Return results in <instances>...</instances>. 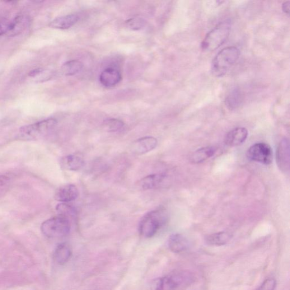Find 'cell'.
<instances>
[{"mask_svg": "<svg viewBox=\"0 0 290 290\" xmlns=\"http://www.w3.org/2000/svg\"><path fill=\"white\" fill-rule=\"evenodd\" d=\"M195 274L189 271H180L158 278L152 284V290H185L194 284Z\"/></svg>", "mask_w": 290, "mask_h": 290, "instance_id": "6da1fadb", "label": "cell"}, {"mask_svg": "<svg viewBox=\"0 0 290 290\" xmlns=\"http://www.w3.org/2000/svg\"><path fill=\"white\" fill-rule=\"evenodd\" d=\"M240 51L236 46H230L220 51L212 63L211 71L216 77L224 76L239 58Z\"/></svg>", "mask_w": 290, "mask_h": 290, "instance_id": "7a4b0ae2", "label": "cell"}, {"mask_svg": "<svg viewBox=\"0 0 290 290\" xmlns=\"http://www.w3.org/2000/svg\"><path fill=\"white\" fill-rule=\"evenodd\" d=\"M167 219L165 210L159 209L147 213L141 219L139 224L140 235L144 237L150 238L157 233Z\"/></svg>", "mask_w": 290, "mask_h": 290, "instance_id": "3957f363", "label": "cell"}, {"mask_svg": "<svg viewBox=\"0 0 290 290\" xmlns=\"http://www.w3.org/2000/svg\"><path fill=\"white\" fill-rule=\"evenodd\" d=\"M231 23L227 21L220 22L206 35L201 43V49L204 51L216 50L225 43L230 35Z\"/></svg>", "mask_w": 290, "mask_h": 290, "instance_id": "277c9868", "label": "cell"}, {"mask_svg": "<svg viewBox=\"0 0 290 290\" xmlns=\"http://www.w3.org/2000/svg\"><path fill=\"white\" fill-rule=\"evenodd\" d=\"M71 221L61 216L49 219L41 225V231L46 237L60 238L67 236L71 231Z\"/></svg>", "mask_w": 290, "mask_h": 290, "instance_id": "5b68a950", "label": "cell"}, {"mask_svg": "<svg viewBox=\"0 0 290 290\" xmlns=\"http://www.w3.org/2000/svg\"><path fill=\"white\" fill-rule=\"evenodd\" d=\"M247 156L250 161L269 165L273 162V152L269 144L257 143L248 150Z\"/></svg>", "mask_w": 290, "mask_h": 290, "instance_id": "8992f818", "label": "cell"}, {"mask_svg": "<svg viewBox=\"0 0 290 290\" xmlns=\"http://www.w3.org/2000/svg\"><path fill=\"white\" fill-rule=\"evenodd\" d=\"M57 123L56 119L50 118L34 124L23 126L20 129V132L27 136L37 137L50 132L55 128Z\"/></svg>", "mask_w": 290, "mask_h": 290, "instance_id": "52a82bcc", "label": "cell"}, {"mask_svg": "<svg viewBox=\"0 0 290 290\" xmlns=\"http://www.w3.org/2000/svg\"><path fill=\"white\" fill-rule=\"evenodd\" d=\"M276 160L277 165L280 170L284 172L289 170V143L286 138H283L279 143L276 153Z\"/></svg>", "mask_w": 290, "mask_h": 290, "instance_id": "ba28073f", "label": "cell"}, {"mask_svg": "<svg viewBox=\"0 0 290 290\" xmlns=\"http://www.w3.org/2000/svg\"><path fill=\"white\" fill-rule=\"evenodd\" d=\"M157 139L153 137L140 138L132 143L131 151L137 155H142L153 151L157 147Z\"/></svg>", "mask_w": 290, "mask_h": 290, "instance_id": "9c48e42d", "label": "cell"}, {"mask_svg": "<svg viewBox=\"0 0 290 290\" xmlns=\"http://www.w3.org/2000/svg\"><path fill=\"white\" fill-rule=\"evenodd\" d=\"M249 132L246 128L238 127L229 131L224 137V142L228 147L240 146L246 141Z\"/></svg>", "mask_w": 290, "mask_h": 290, "instance_id": "30bf717a", "label": "cell"}, {"mask_svg": "<svg viewBox=\"0 0 290 290\" xmlns=\"http://www.w3.org/2000/svg\"><path fill=\"white\" fill-rule=\"evenodd\" d=\"M79 191L74 184H67L60 187L55 194L56 200L62 203L71 202L78 197Z\"/></svg>", "mask_w": 290, "mask_h": 290, "instance_id": "8fae6325", "label": "cell"}, {"mask_svg": "<svg viewBox=\"0 0 290 290\" xmlns=\"http://www.w3.org/2000/svg\"><path fill=\"white\" fill-rule=\"evenodd\" d=\"M121 80V74L119 70L115 68H107L100 74V81L106 87H114Z\"/></svg>", "mask_w": 290, "mask_h": 290, "instance_id": "7c38bea8", "label": "cell"}, {"mask_svg": "<svg viewBox=\"0 0 290 290\" xmlns=\"http://www.w3.org/2000/svg\"><path fill=\"white\" fill-rule=\"evenodd\" d=\"M168 248L175 254H181L189 249V241L180 233L171 235L168 241Z\"/></svg>", "mask_w": 290, "mask_h": 290, "instance_id": "4fadbf2b", "label": "cell"}, {"mask_svg": "<svg viewBox=\"0 0 290 290\" xmlns=\"http://www.w3.org/2000/svg\"><path fill=\"white\" fill-rule=\"evenodd\" d=\"M167 179L165 174H156L143 177L138 182V186L142 190H146L159 188Z\"/></svg>", "mask_w": 290, "mask_h": 290, "instance_id": "5bb4252c", "label": "cell"}, {"mask_svg": "<svg viewBox=\"0 0 290 290\" xmlns=\"http://www.w3.org/2000/svg\"><path fill=\"white\" fill-rule=\"evenodd\" d=\"M30 19L25 16H19L9 23V30L7 34L9 36H15L24 31L29 26Z\"/></svg>", "mask_w": 290, "mask_h": 290, "instance_id": "9a60e30c", "label": "cell"}, {"mask_svg": "<svg viewBox=\"0 0 290 290\" xmlns=\"http://www.w3.org/2000/svg\"><path fill=\"white\" fill-rule=\"evenodd\" d=\"M79 20L76 15H68L56 18L50 23V26L54 29L66 30L73 26Z\"/></svg>", "mask_w": 290, "mask_h": 290, "instance_id": "2e32d148", "label": "cell"}, {"mask_svg": "<svg viewBox=\"0 0 290 290\" xmlns=\"http://www.w3.org/2000/svg\"><path fill=\"white\" fill-rule=\"evenodd\" d=\"M72 250L67 243H63L56 247L54 254V259L59 265H64L71 259Z\"/></svg>", "mask_w": 290, "mask_h": 290, "instance_id": "e0dca14e", "label": "cell"}, {"mask_svg": "<svg viewBox=\"0 0 290 290\" xmlns=\"http://www.w3.org/2000/svg\"><path fill=\"white\" fill-rule=\"evenodd\" d=\"M85 165L83 159L75 155H69L62 158L61 166L69 171H78L81 170Z\"/></svg>", "mask_w": 290, "mask_h": 290, "instance_id": "ac0fdd59", "label": "cell"}, {"mask_svg": "<svg viewBox=\"0 0 290 290\" xmlns=\"http://www.w3.org/2000/svg\"><path fill=\"white\" fill-rule=\"evenodd\" d=\"M232 237L230 233L221 231L207 236L205 238V241L209 245L221 246L227 244Z\"/></svg>", "mask_w": 290, "mask_h": 290, "instance_id": "d6986e66", "label": "cell"}, {"mask_svg": "<svg viewBox=\"0 0 290 290\" xmlns=\"http://www.w3.org/2000/svg\"><path fill=\"white\" fill-rule=\"evenodd\" d=\"M216 152L217 148L214 147H207L199 149L191 155L190 161L194 163H202L212 157Z\"/></svg>", "mask_w": 290, "mask_h": 290, "instance_id": "ffe728a7", "label": "cell"}, {"mask_svg": "<svg viewBox=\"0 0 290 290\" xmlns=\"http://www.w3.org/2000/svg\"><path fill=\"white\" fill-rule=\"evenodd\" d=\"M83 64L78 60L69 61L63 65L62 72L65 76H73L82 71Z\"/></svg>", "mask_w": 290, "mask_h": 290, "instance_id": "44dd1931", "label": "cell"}, {"mask_svg": "<svg viewBox=\"0 0 290 290\" xmlns=\"http://www.w3.org/2000/svg\"><path fill=\"white\" fill-rule=\"evenodd\" d=\"M56 211L58 213V216L67 218L71 221L77 216L76 210L72 206L66 203H60L56 206Z\"/></svg>", "mask_w": 290, "mask_h": 290, "instance_id": "7402d4cb", "label": "cell"}, {"mask_svg": "<svg viewBox=\"0 0 290 290\" xmlns=\"http://www.w3.org/2000/svg\"><path fill=\"white\" fill-rule=\"evenodd\" d=\"M242 101L241 92L235 89L232 91L226 98V105L228 109L235 110L241 105Z\"/></svg>", "mask_w": 290, "mask_h": 290, "instance_id": "603a6c76", "label": "cell"}, {"mask_svg": "<svg viewBox=\"0 0 290 290\" xmlns=\"http://www.w3.org/2000/svg\"><path fill=\"white\" fill-rule=\"evenodd\" d=\"M123 121L117 119H109L104 121L105 129L109 132H118L124 127Z\"/></svg>", "mask_w": 290, "mask_h": 290, "instance_id": "cb8c5ba5", "label": "cell"}, {"mask_svg": "<svg viewBox=\"0 0 290 290\" xmlns=\"http://www.w3.org/2000/svg\"><path fill=\"white\" fill-rule=\"evenodd\" d=\"M126 24L129 29L134 31H138L143 29L146 25V21L141 17H134L129 19L126 22Z\"/></svg>", "mask_w": 290, "mask_h": 290, "instance_id": "d4e9b609", "label": "cell"}, {"mask_svg": "<svg viewBox=\"0 0 290 290\" xmlns=\"http://www.w3.org/2000/svg\"><path fill=\"white\" fill-rule=\"evenodd\" d=\"M276 280L273 278H268L260 285L257 290H275L276 288Z\"/></svg>", "mask_w": 290, "mask_h": 290, "instance_id": "484cf974", "label": "cell"}, {"mask_svg": "<svg viewBox=\"0 0 290 290\" xmlns=\"http://www.w3.org/2000/svg\"><path fill=\"white\" fill-rule=\"evenodd\" d=\"M9 23L0 22V36L8 33Z\"/></svg>", "mask_w": 290, "mask_h": 290, "instance_id": "4316f807", "label": "cell"}, {"mask_svg": "<svg viewBox=\"0 0 290 290\" xmlns=\"http://www.w3.org/2000/svg\"><path fill=\"white\" fill-rule=\"evenodd\" d=\"M43 72V69L42 68H35L32 71H31L29 74V76L31 77H34L38 76L40 74Z\"/></svg>", "mask_w": 290, "mask_h": 290, "instance_id": "83f0119b", "label": "cell"}, {"mask_svg": "<svg viewBox=\"0 0 290 290\" xmlns=\"http://www.w3.org/2000/svg\"><path fill=\"white\" fill-rule=\"evenodd\" d=\"M10 178L6 175H0V186H4L8 183Z\"/></svg>", "mask_w": 290, "mask_h": 290, "instance_id": "f1b7e54d", "label": "cell"}, {"mask_svg": "<svg viewBox=\"0 0 290 290\" xmlns=\"http://www.w3.org/2000/svg\"><path fill=\"white\" fill-rule=\"evenodd\" d=\"M289 5H290V2L289 1H287V2H285L282 4V11L283 12L285 13V14H287V15H289Z\"/></svg>", "mask_w": 290, "mask_h": 290, "instance_id": "f546056e", "label": "cell"}]
</instances>
